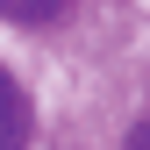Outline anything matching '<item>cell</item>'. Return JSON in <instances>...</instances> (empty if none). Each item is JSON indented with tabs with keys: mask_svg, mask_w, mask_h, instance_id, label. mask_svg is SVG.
I'll list each match as a JSON object with an SVG mask.
<instances>
[{
	"mask_svg": "<svg viewBox=\"0 0 150 150\" xmlns=\"http://www.w3.org/2000/svg\"><path fill=\"white\" fill-rule=\"evenodd\" d=\"M29 143V100H22V86L0 71V150H22Z\"/></svg>",
	"mask_w": 150,
	"mask_h": 150,
	"instance_id": "1",
	"label": "cell"
},
{
	"mask_svg": "<svg viewBox=\"0 0 150 150\" xmlns=\"http://www.w3.org/2000/svg\"><path fill=\"white\" fill-rule=\"evenodd\" d=\"M0 14H7V22H57L64 0H0Z\"/></svg>",
	"mask_w": 150,
	"mask_h": 150,
	"instance_id": "2",
	"label": "cell"
},
{
	"mask_svg": "<svg viewBox=\"0 0 150 150\" xmlns=\"http://www.w3.org/2000/svg\"><path fill=\"white\" fill-rule=\"evenodd\" d=\"M122 150H150V115H143L136 129H129V143H122Z\"/></svg>",
	"mask_w": 150,
	"mask_h": 150,
	"instance_id": "3",
	"label": "cell"
}]
</instances>
